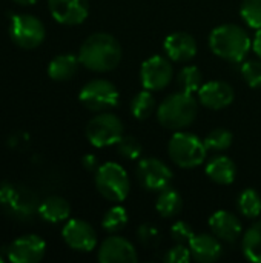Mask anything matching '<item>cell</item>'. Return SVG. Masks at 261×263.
Returning <instances> with one entry per match:
<instances>
[{
	"label": "cell",
	"mask_w": 261,
	"mask_h": 263,
	"mask_svg": "<svg viewBox=\"0 0 261 263\" xmlns=\"http://www.w3.org/2000/svg\"><path fill=\"white\" fill-rule=\"evenodd\" d=\"M118 154L126 160H135L142 154V143L134 136H123L117 142Z\"/></svg>",
	"instance_id": "1f68e13d"
},
{
	"label": "cell",
	"mask_w": 261,
	"mask_h": 263,
	"mask_svg": "<svg viewBox=\"0 0 261 263\" xmlns=\"http://www.w3.org/2000/svg\"><path fill=\"white\" fill-rule=\"evenodd\" d=\"M235 99L234 88L223 80H212L208 83H203L198 89V100L205 108L218 111L223 108H228Z\"/></svg>",
	"instance_id": "2e32d148"
},
{
	"label": "cell",
	"mask_w": 261,
	"mask_h": 263,
	"mask_svg": "<svg viewBox=\"0 0 261 263\" xmlns=\"http://www.w3.org/2000/svg\"><path fill=\"white\" fill-rule=\"evenodd\" d=\"M191 254L195 262L214 263L217 262L223 254L222 240L214 234H195L189 242Z\"/></svg>",
	"instance_id": "d6986e66"
},
{
	"label": "cell",
	"mask_w": 261,
	"mask_h": 263,
	"mask_svg": "<svg viewBox=\"0 0 261 263\" xmlns=\"http://www.w3.org/2000/svg\"><path fill=\"white\" fill-rule=\"evenodd\" d=\"M209 46L217 57L231 63H240L249 54L252 40L245 28L234 23H225L212 29Z\"/></svg>",
	"instance_id": "7a4b0ae2"
},
{
	"label": "cell",
	"mask_w": 261,
	"mask_h": 263,
	"mask_svg": "<svg viewBox=\"0 0 261 263\" xmlns=\"http://www.w3.org/2000/svg\"><path fill=\"white\" fill-rule=\"evenodd\" d=\"M97 259L102 263H135L138 256L129 240L120 236H111L100 243Z\"/></svg>",
	"instance_id": "5bb4252c"
},
{
	"label": "cell",
	"mask_w": 261,
	"mask_h": 263,
	"mask_svg": "<svg viewBox=\"0 0 261 263\" xmlns=\"http://www.w3.org/2000/svg\"><path fill=\"white\" fill-rule=\"evenodd\" d=\"M182 208H183V199L177 190L168 186L166 190L158 193V197L155 202V210L162 217H165V219L175 217L177 214H180Z\"/></svg>",
	"instance_id": "603a6c76"
},
{
	"label": "cell",
	"mask_w": 261,
	"mask_h": 263,
	"mask_svg": "<svg viewBox=\"0 0 261 263\" xmlns=\"http://www.w3.org/2000/svg\"><path fill=\"white\" fill-rule=\"evenodd\" d=\"M240 15L252 29L261 28V0H243L240 5Z\"/></svg>",
	"instance_id": "f546056e"
},
{
	"label": "cell",
	"mask_w": 261,
	"mask_h": 263,
	"mask_svg": "<svg viewBox=\"0 0 261 263\" xmlns=\"http://www.w3.org/2000/svg\"><path fill=\"white\" fill-rule=\"evenodd\" d=\"M168 153L171 160L185 170H192L205 163L208 148L205 140L198 136L186 131H175L168 143Z\"/></svg>",
	"instance_id": "277c9868"
},
{
	"label": "cell",
	"mask_w": 261,
	"mask_h": 263,
	"mask_svg": "<svg viewBox=\"0 0 261 263\" xmlns=\"http://www.w3.org/2000/svg\"><path fill=\"white\" fill-rule=\"evenodd\" d=\"M137 180L140 186L151 193H160L171 186L174 173L172 170L157 157H146L142 159L135 170Z\"/></svg>",
	"instance_id": "30bf717a"
},
{
	"label": "cell",
	"mask_w": 261,
	"mask_h": 263,
	"mask_svg": "<svg viewBox=\"0 0 261 263\" xmlns=\"http://www.w3.org/2000/svg\"><path fill=\"white\" fill-rule=\"evenodd\" d=\"M9 37L17 46L23 49H34L43 43L46 29L43 22L35 15L15 14L9 22Z\"/></svg>",
	"instance_id": "ba28073f"
},
{
	"label": "cell",
	"mask_w": 261,
	"mask_h": 263,
	"mask_svg": "<svg viewBox=\"0 0 261 263\" xmlns=\"http://www.w3.org/2000/svg\"><path fill=\"white\" fill-rule=\"evenodd\" d=\"M242 250L248 260L261 263V220L251 225L243 234Z\"/></svg>",
	"instance_id": "cb8c5ba5"
},
{
	"label": "cell",
	"mask_w": 261,
	"mask_h": 263,
	"mask_svg": "<svg viewBox=\"0 0 261 263\" xmlns=\"http://www.w3.org/2000/svg\"><path fill=\"white\" fill-rule=\"evenodd\" d=\"M202 80H203L202 71L194 65L183 66L180 69V72L177 74L178 88L185 92H189V94L198 92V89L202 88Z\"/></svg>",
	"instance_id": "4316f807"
},
{
	"label": "cell",
	"mask_w": 261,
	"mask_h": 263,
	"mask_svg": "<svg viewBox=\"0 0 261 263\" xmlns=\"http://www.w3.org/2000/svg\"><path fill=\"white\" fill-rule=\"evenodd\" d=\"M65 243L78 253H91L97 247V233L91 223L82 219H71L62 230Z\"/></svg>",
	"instance_id": "7c38bea8"
},
{
	"label": "cell",
	"mask_w": 261,
	"mask_h": 263,
	"mask_svg": "<svg viewBox=\"0 0 261 263\" xmlns=\"http://www.w3.org/2000/svg\"><path fill=\"white\" fill-rule=\"evenodd\" d=\"M135 236H137V240L142 247L145 248H154L158 245L160 242V233L158 230L151 225V223H143L137 228L135 231Z\"/></svg>",
	"instance_id": "d6a6232c"
},
{
	"label": "cell",
	"mask_w": 261,
	"mask_h": 263,
	"mask_svg": "<svg viewBox=\"0 0 261 263\" xmlns=\"http://www.w3.org/2000/svg\"><path fill=\"white\" fill-rule=\"evenodd\" d=\"M206 176L218 185H231L237 176V166L228 156H215L206 163Z\"/></svg>",
	"instance_id": "ffe728a7"
},
{
	"label": "cell",
	"mask_w": 261,
	"mask_h": 263,
	"mask_svg": "<svg viewBox=\"0 0 261 263\" xmlns=\"http://www.w3.org/2000/svg\"><path fill=\"white\" fill-rule=\"evenodd\" d=\"M129 109H131V114L137 120L149 119L154 114V111L157 109V102H155V97L152 96V91L143 89L138 94H135L134 99L131 100Z\"/></svg>",
	"instance_id": "d4e9b609"
},
{
	"label": "cell",
	"mask_w": 261,
	"mask_h": 263,
	"mask_svg": "<svg viewBox=\"0 0 261 263\" xmlns=\"http://www.w3.org/2000/svg\"><path fill=\"white\" fill-rule=\"evenodd\" d=\"M80 65L94 72H109L122 62V45L108 32H94L78 49Z\"/></svg>",
	"instance_id": "6da1fadb"
},
{
	"label": "cell",
	"mask_w": 261,
	"mask_h": 263,
	"mask_svg": "<svg viewBox=\"0 0 261 263\" xmlns=\"http://www.w3.org/2000/svg\"><path fill=\"white\" fill-rule=\"evenodd\" d=\"M194 236H195V233H194L192 227L183 220H178L171 227V237L175 243L189 245V242L192 240Z\"/></svg>",
	"instance_id": "836d02e7"
},
{
	"label": "cell",
	"mask_w": 261,
	"mask_h": 263,
	"mask_svg": "<svg viewBox=\"0 0 261 263\" xmlns=\"http://www.w3.org/2000/svg\"><path fill=\"white\" fill-rule=\"evenodd\" d=\"M209 227H211V233L217 239H220L222 242H226V243L237 242L243 233L240 219L235 214L225 211V210L215 211L209 217Z\"/></svg>",
	"instance_id": "e0dca14e"
},
{
	"label": "cell",
	"mask_w": 261,
	"mask_h": 263,
	"mask_svg": "<svg viewBox=\"0 0 261 263\" xmlns=\"http://www.w3.org/2000/svg\"><path fill=\"white\" fill-rule=\"evenodd\" d=\"M95 188L106 200L123 202L131 191V180L122 165L106 162L95 171Z\"/></svg>",
	"instance_id": "8992f818"
},
{
	"label": "cell",
	"mask_w": 261,
	"mask_h": 263,
	"mask_svg": "<svg viewBox=\"0 0 261 263\" xmlns=\"http://www.w3.org/2000/svg\"><path fill=\"white\" fill-rule=\"evenodd\" d=\"M198 116L197 99L185 91L172 92L162 100L157 108L160 125L171 131H182L191 126Z\"/></svg>",
	"instance_id": "3957f363"
},
{
	"label": "cell",
	"mask_w": 261,
	"mask_h": 263,
	"mask_svg": "<svg viewBox=\"0 0 261 263\" xmlns=\"http://www.w3.org/2000/svg\"><path fill=\"white\" fill-rule=\"evenodd\" d=\"M46 243L37 234L17 237L8 247V260L12 263H37L45 257Z\"/></svg>",
	"instance_id": "4fadbf2b"
},
{
	"label": "cell",
	"mask_w": 261,
	"mask_h": 263,
	"mask_svg": "<svg viewBox=\"0 0 261 263\" xmlns=\"http://www.w3.org/2000/svg\"><path fill=\"white\" fill-rule=\"evenodd\" d=\"M15 3H18V5H23V6H28V5H34V3H37L38 0H14Z\"/></svg>",
	"instance_id": "74e56055"
},
{
	"label": "cell",
	"mask_w": 261,
	"mask_h": 263,
	"mask_svg": "<svg viewBox=\"0 0 261 263\" xmlns=\"http://www.w3.org/2000/svg\"><path fill=\"white\" fill-rule=\"evenodd\" d=\"M82 165L86 171H97L98 170V159L94 154H86L82 159Z\"/></svg>",
	"instance_id": "d590c367"
},
{
	"label": "cell",
	"mask_w": 261,
	"mask_h": 263,
	"mask_svg": "<svg viewBox=\"0 0 261 263\" xmlns=\"http://www.w3.org/2000/svg\"><path fill=\"white\" fill-rule=\"evenodd\" d=\"M37 196L23 185L2 183L0 185V208L15 220H29L34 213H38Z\"/></svg>",
	"instance_id": "5b68a950"
},
{
	"label": "cell",
	"mask_w": 261,
	"mask_h": 263,
	"mask_svg": "<svg viewBox=\"0 0 261 263\" xmlns=\"http://www.w3.org/2000/svg\"><path fill=\"white\" fill-rule=\"evenodd\" d=\"M123 136V122L111 112H100L98 116L92 117L86 125V137L89 143L95 148L117 145V142Z\"/></svg>",
	"instance_id": "9c48e42d"
},
{
	"label": "cell",
	"mask_w": 261,
	"mask_h": 263,
	"mask_svg": "<svg viewBox=\"0 0 261 263\" xmlns=\"http://www.w3.org/2000/svg\"><path fill=\"white\" fill-rule=\"evenodd\" d=\"M165 52L171 62L183 63L195 57L197 54V42L195 39L183 31L172 32L165 39L163 43Z\"/></svg>",
	"instance_id": "ac0fdd59"
},
{
	"label": "cell",
	"mask_w": 261,
	"mask_h": 263,
	"mask_svg": "<svg viewBox=\"0 0 261 263\" xmlns=\"http://www.w3.org/2000/svg\"><path fill=\"white\" fill-rule=\"evenodd\" d=\"M191 259L192 254L189 245H182V243H177L175 247L168 250L166 254L163 256L165 263H188Z\"/></svg>",
	"instance_id": "e575fe53"
},
{
	"label": "cell",
	"mask_w": 261,
	"mask_h": 263,
	"mask_svg": "<svg viewBox=\"0 0 261 263\" xmlns=\"http://www.w3.org/2000/svg\"><path fill=\"white\" fill-rule=\"evenodd\" d=\"M80 66L78 55L74 54H60L55 55L48 65V76L55 82H65L75 76Z\"/></svg>",
	"instance_id": "7402d4cb"
},
{
	"label": "cell",
	"mask_w": 261,
	"mask_h": 263,
	"mask_svg": "<svg viewBox=\"0 0 261 263\" xmlns=\"http://www.w3.org/2000/svg\"><path fill=\"white\" fill-rule=\"evenodd\" d=\"M48 8L54 20L68 26L83 23L89 14L88 0H48Z\"/></svg>",
	"instance_id": "9a60e30c"
},
{
	"label": "cell",
	"mask_w": 261,
	"mask_h": 263,
	"mask_svg": "<svg viewBox=\"0 0 261 263\" xmlns=\"http://www.w3.org/2000/svg\"><path fill=\"white\" fill-rule=\"evenodd\" d=\"M252 49H254V52L261 59V28L260 29H257V32H255V35H254Z\"/></svg>",
	"instance_id": "8d00e7d4"
},
{
	"label": "cell",
	"mask_w": 261,
	"mask_h": 263,
	"mask_svg": "<svg viewBox=\"0 0 261 263\" xmlns=\"http://www.w3.org/2000/svg\"><path fill=\"white\" fill-rule=\"evenodd\" d=\"M237 208L240 214L248 219H257L261 214V197L254 188H246L237 199Z\"/></svg>",
	"instance_id": "484cf974"
},
{
	"label": "cell",
	"mask_w": 261,
	"mask_h": 263,
	"mask_svg": "<svg viewBox=\"0 0 261 263\" xmlns=\"http://www.w3.org/2000/svg\"><path fill=\"white\" fill-rule=\"evenodd\" d=\"M71 214L69 203L60 196H49L38 205V216L49 223L65 222Z\"/></svg>",
	"instance_id": "44dd1931"
},
{
	"label": "cell",
	"mask_w": 261,
	"mask_h": 263,
	"mask_svg": "<svg viewBox=\"0 0 261 263\" xmlns=\"http://www.w3.org/2000/svg\"><path fill=\"white\" fill-rule=\"evenodd\" d=\"M126 225H128V211L122 205L111 206L102 219V227L109 234H115L122 231Z\"/></svg>",
	"instance_id": "83f0119b"
},
{
	"label": "cell",
	"mask_w": 261,
	"mask_h": 263,
	"mask_svg": "<svg viewBox=\"0 0 261 263\" xmlns=\"http://www.w3.org/2000/svg\"><path fill=\"white\" fill-rule=\"evenodd\" d=\"M78 100L89 111L105 112L118 105L120 92L112 82L105 79H94L83 85L78 92Z\"/></svg>",
	"instance_id": "52a82bcc"
},
{
	"label": "cell",
	"mask_w": 261,
	"mask_h": 263,
	"mask_svg": "<svg viewBox=\"0 0 261 263\" xmlns=\"http://www.w3.org/2000/svg\"><path fill=\"white\" fill-rule=\"evenodd\" d=\"M3 262V257H2V256H0V263Z\"/></svg>",
	"instance_id": "f35d334b"
},
{
	"label": "cell",
	"mask_w": 261,
	"mask_h": 263,
	"mask_svg": "<svg viewBox=\"0 0 261 263\" xmlns=\"http://www.w3.org/2000/svg\"><path fill=\"white\" fill-rule=\"evenodd\" d=\"M242 77L245 82L254 88V89H261V59L260 60H246L243 62L240 68Z\"/></svg>",
	"instance_id": "4dcf8cb0"
},
{
	"label": "cell",
	"mask_w": 261,
	"mask_h": 263,
	"mask_svg": "<svg viewBox=\"0 0 261 263\" xmlns=\"http://www.w3.org/2000/svg\"><path fill=\"white\" fill-rule=\"evenodd\" d=\"M203 140H205L208 151L220 153V151H226L232 145L234 136L231 131L225 128H217V129H212Z\"/></svg>",
	"instance_id": "f1b7e54d"
},
{
	"label": "cell",
	"mask_w": 261,
	"mask_h": 263,
	"mask_svg": "<svg viewBox=\"0 0 261 263\" xmlns=\"http://www.w3.org/2000/svg\"><path fill=\"white\" fill-rule=\"evenodd\" d=\"M174 77V68L169 59L163 55H152L142 63L140 82L145 89L162 91Z\"/></svg>",
	"instance_id": "8fae6325"
}]
</instances>
